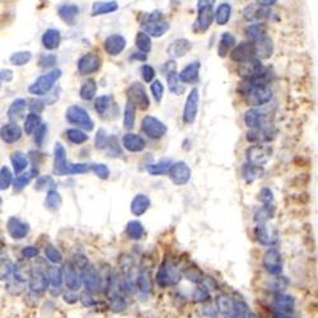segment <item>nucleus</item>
I'll use <instances>...</instances> for the list:
<instances>
[{
    "label": "nucleus",
    "mask_w": 318,
    "mask_h": 318,
    "mask_svg": "<svg viewBox=\"0 0 318 318\" xmlns=\"http://www.w3.org/2000/svg\"><path fill=\"white\" fill-rule=\"evenodd\" d=\"M61 75H63V71L60 69H54L50 73L38 76L35 83L31 84L28 92L33 96H46L54 88V86L61 78Z\"/></svg>",
    "instance_id": "nucleus-1"
},
{
    "label": "nucleus",
    "mask_w": 318,
    "mask_h": 318,
    "mask_svg": "<svg viewBox=\"0 0 318 318\" xmlns=\"http://www.w3.org/2000/svg\"><path fill=\"white\" fill-rule=\"evenodd\" d=\"M140 25L152 37H162L169 30V23L163 19V14L158 10L145 15Z\"/></svg>",
    "instance_id": "nucleus-2"
},
{
    "label": "nucleus",
    "mask_w": 318,
    "mask_h": 318,
    "mask_svg": "<svg viewBox=\"0 0 318 318\" xmlns=\"http://www.w3.org/2000/svg\"><path fill=\"white\" fill-rule=\"evenodd\" d=\"M65 119L69 124L75 125V126L81 127L82 130H86V131H92L94 129V122L87 112V110L78 106V104H73L66 110Z\"/></svg>",
    "instance_id": "nucleus-3"
},
{
    "label": "nucleus",
    "mask_w": 318,
    "mask_h": 318,
    "mask_svg": "<svg viewBox=\"0 0 318 318\" xmlns=\"http://www.w3.org/2000/svg\"><path fill=\"white\" fill-rule=\"evenodd\" d=\"M126 96L127 101L131 102V103L134 104L137 109H139L140 111H145V110L149 109L150 106L149 97H148L144 86H143L140 82H134V83L130 84V87L127 88Z\"/></svg>",
    "instance_id": "nucleus-4"
},
{
    "label": "nucleus",
    "mask_w": 318,
    "mask_h": 318,
    "mask_svg": "<svg viewBox=\"0 0 318 318\" xmlns=\"http://www.w3.org/2000/svg\"><path fill=\"white\" fill-rule=\"evenodd\" d=\"M199 89H191L186 98V103H184L183 107V115H182V120H183V122L186 125H192L195 122V120H196L197 111H199Z\"/></svg>",
    "instance_id": "nucleus-5"
},
{
    "label": "nucleus",
    "mask_w": 318,
    "mask_h": 318,
    "mask_svg": "<svg viewBox=\"0 0 318 318\" xmlns=\"http://www.w3.org/2000/svg\"><path fill=\"white\" fill-rule=\"evenodd\" d=\"M142 130L150 139L158 140L163 138L167 132V126L154 116H145L142 121Z\"/></svg>",
    "instance_id": "nucleus-6"
},
{
    "label": "nucleus",
    "mask_w": 318,
    "mask_h": 318,
    "mask_svg": "<svg viewBox=\"0 0 318 318\" xmlns=\"http://www.w3.org/2000/svg\"><path fill=\"white\" fill-rule=\"evenodd\" d=\"M243 18L250 23H260L265 19H270L274 15L270 8L262 7L260 4H250L243 9Z\"/></svg>",
    "instance_id": "nucleus-7"
},
{
    "label": "nucleus",
    "mask_w": 318,
    "mask_h": 318,
    "mask_svg": "<svg viewBox=\"0 0 318 318\" xmlns=\"http://www.w3.org/2000/svg\"><path fill=\"white\" fill-rule=\"evenodd\" d=\"M70 166L66 158V150L61 143H56L54 147V173L58 176L70 174Z\"/></svg>",
    "instance_id": "nucleus-8"
},
{
    "label": "nucleus",
    "mask_w": 318,
    "mask_h": 318,
    "mask_svg": "<svg viewBox=\"0 0 318 318\" xmlns=\"http://www.w3.org/2000/svg\"><path fill=\"white\" fill-rule=\"evenodd\" d=\"M102 60L99 58V55L94 52H88L84 54L83 56H81L76 63V68H78L79 74L82 75H89V74H93L96 71L99 70L101 68Z\"/></svg>",
    "instance_id": "nucleus-9"
},
{
    "label": "nucleus",
    "mask_w": 318,
    "mask_h": 318,
    "mask_svg": "<svg viewBox=\"0 0 318 318\" xmlns=\"http://www.w3.org/2000/svg\"><path fill=\"white\" fill-rule=\"evenodd\" d=\"M230 59L234 63L243 64L247 61L256 59V47L255 43L252 41L250 42H241L240 45L235 46L232 51H230Z\"/></svg>",
    "instance_id": "nucleus-10"
},
{
    "label": "nucleus",
    "mask_w": 318,
    "mask_h": 318,
    "mask_svg": "<svg viewBox=\"0 0 318 318\" xmlns=\"http://www.w3.org/2000/svg\"><path fill=\"white\" fill-rule=\"evenodd\" d=\"M268 69L263 66V64L261 63V60L258 59H253V60L247 61V63L240 64L237 69L238 75L242 76L243 79H255L258 78L260 75H262Z\"/></svg>",
    "instance_id": "nucleus-11"
},
{
    "label": "nucleus",
    "mask_w": 318,
    "mask_h": 318,
    "mask_svg": "<svg viewBox=\"0 0 318 318\" xmlns=\"http://www.w3.org/2000/svg\"><path fill=\"white\" fill-rule=\"evenodd\" d=\"M247 155L248 163L256 164V166H262V164L268 163L271 155V148L269 145L263 144H256L252 145L246 152Z\"/></svg>",
    "instance_id": "nucleus-12"
},
{
    "label": "nucleus",
    "mask_w": 318,
    "mask_h": 318,
    "mask_svg": "<svg viewBox=\"0 0 318 318\" xmlns=\"http://www.w3.org/2000/svg\"><path fill=\"white\" fill-rule=\"evenodd\" d=\"M168 176L173 183L181 186V184L189 182L190 177H191V169L184 162H177V163L172 164L171 169L168 172Z\"/></svg>",
    "instance_id": "nucleus-13"
},
{
    "label": "nucleus",
    "mask_w": 318,
    "mask_h": 318,
    "mask_svg": "<svg viewBox=\"0 0 318 318\" xmlns=\"http://www.w3.org/2000/svg\"><path fill=\"white\" fill-rule=\"evenodd\" d=\"M214 19H215V13L213 12L211 7L197 9V18H196V22H195L194 30L199 33L206 32V31L210 28V25H211L213 20Z\"/></svg>",
    "instance_id": "nucleus-14"
},
{
    "label": "nucleus",
    "mask_w": 318,
    "mask_h": 318,
    "mask_svg": "<svg viewBox=\"0 0 318 318\" xmlns=\"http://www.w3.org/2000/svg\"><path fill=\"white\" fill-rule=\"evenodd\" d=\"M192 48L191 41H189L187 38H177L173 42H171V45L167 48V54H168L169 58L179 59L183 58L187 52Z\"/></svg>",
    "instance_id": "nucleus-15"
},
{
    "label": "nucleus",
    "mask_w": 318,
    "mask_h": 318,
    "mask_svg": "<svg viewBox=\"0 0 318 318\" xmlns=\"http://www.w3.org/2000/svg\"><path fill=\"white\" fill-rule=\"evenodd\" d=\"M94 110L102 119H107V114H115L116 110L119 111V107L114 103L111 96H101L94 101Z\"/></svg>",
    "instance_id": "nucleus-16"
},
{
    "label": "nucleus",
    "mask_w": 318,
    "mask_h": 318,
    "mask_svg": "<svg viewBox=\"0 0 318 318\" xmlns=\"http://www.w3.org/2000/svg\"><path fill=\"white\" fill-rule=\"evenodd\" d=\"M126 46V40L121 35H111L104 40V50L109 55L117 56L125 50Z\"/></svg>",
    "instance_id": "nucleus-17"
},
{
    "label": "nucleus",
    "mask_w": 318,
    "mask_h": 318,
    "mask_svg": "<svg viewBox=\"0 0 318 318\" xmlns=\"http://www.w3.org/2000/svg\"><path fill=\"white\" fill-rule=\"evenodd\" d=\"M245 124L251 130L266 127V114L257 109L248 110L245 114Z\"/></svg>",
    "instance_id": "nucleus-18"
},
{
    "label": "nucleus",
    "mask_w": 318,
    "mask_h": 318,
    "mask_svg": "<svg viewBox=\"0 0 318 318\" xmlns=\"http://www.w3.org/2000/svg\"><path fill=\"white\" fill-rule=\"evenodd\" d=\"M122 145L127 152L140 153L145 149V140L140 135L134 132H127L122 138Z\"/></svg>",
    "instance_id": "nucleus-19"
},
{
    "label": "nucleus",
    "mask_w": 318,
    "mask_h": 318,
    "mask_svg": "<svg viewBox=\"0 0 318 318\" xmlns=\"http://www.w3.org/2000/svg\"><path fill=\"white\" fill-rule=\"evenodd\" d=\"M263 265L266 266L271 274H280L283 268H281V255L276 248H271L266 252L265 258H263Z\"/></svg>",
    "instance_id": "nucleus-20"
},
{
    "label": "nucleus",
    "mask_w": 318,
    "mask_h": 318,
    "mask_svg": "<svg viewBox=\"0 0 318 318\" xmlns=\"http://www.w3.org/2000/svg\"><path fill=\"white\" fill-rule=\"evenodd\" d=\"M2 140L5 144H14L22 138V129L15 122H9L2 127Z\"/></svg>",
    "instance_id": "nucleus-21"
},
{
    "label": "nucleus",
    "mask_w": 318,
    "mask_h": 318,
    "mask_svg": "<svg viewBox=\"0 0 318 318\" xmlns=\"http://www.w3.org/2000/svg\"><path fill=\"white\" fill-rule=\"evenodd\" d=\"M255 47H256V59L258 60H266V59H270L271 55L274 52V43L269 36L261 38V40L256 41Z\"/></svg>",
    "instance_id": "nucleus-22"
},
{
    "label": "nucleus",
    "mask_w": 318,
    "mask_h": 318,
    "mask_svg": "<svg viewBox=\"0 0 318 318\" xmlns=\"http://www.w3.org/2000/svg\"><path fill=\"white\" fill-rule=\"evenodd\" d=\"M200 68H201V64H200L199 61H194V63L189 64V65L184 66V68L182 69L181 73H179V79H181L183 83L196 84L197 82H199Z\"/></svg>",
    "instance_id": "nucleus-23"
},
{
    "label": "nucleus",
    "mask_w": 318,
    "mask_h": 318,
    "mask_svg": "<svg viewBox=\"0 0 318 318\" xmlns=\"http://www.w3.org/2000/svg\"><path fill=\"white\" fill-rule=\"evenodd\" d=\"M275 132L270 127H262V129H252L247 132V140L256 144H263L266 142H270L274 138Z\"/></svg>",
    "instance_id": "nucleus-24"
},
{
    "label": "nucleus",
    "mask_w": 318,
    "mask_h": 318,
    "mask_svg": "<svg viewBox=\"0 0 318 318\" xmlns=\"http://www.w3.org/2000/svg\"><path fill=\"white\" fill-rule=\"evenodd\" d=\"M42 45L46 50H56V48L60 46L61 42V35L60 31L55 30V28H48L47 31H45V33L42 35Z\"/></svg>",
    "instance_id": "nucleus-25"
},
{
    "label": "nucleus",
    "mask_w": 318,
    "mask_h": 318,
    "mask_svg": "<svg viewBox=\"0 0 318 318\" xmlns=\"http://www.w3.org/2000/svg\"><path fill=\"white\" fill-rule=\"evenodd\" d=\"M274 306L276 307L278 312L289 313V312H293L294 306H296V299H294V297L288 296V294L278 293L274 298Z\"/></svg>",
    "instance_id": "nucleus-26"
},
{
    "label": "nucleus",
    "mask_w": 318,
    "mask_h": 318,
    "mask_svg": "<svg viewBox=\"0 0 318 318\" xmlns=\"http://www.w3.org/2000/svg\"><path fill=\"white\" fill-rule=\"evenodd\" d=\"M58 14L68 24H74L79 14V8L75 4H61L58 8Z\"/></svg>",
    "instance_id": "nucleus-27"
},
{
    "label": "nucleus",
    "mask_w": 318,
    "mask_h": 318,
    "mask_svg": "<svg viewBox=\"0 0 318 318\" xmlns=\"http://www.w3.org/2000/svg\"><path fill=\"white\" fill-rule=\"evenodd\" d=\"M28 102L24 98H17L12 102V104L8 109V119L12 122L18 121L19 119H22L23 112H24L25 107H27Z\"/></svg>",
    "instance_id": "nucleus-28"
},
{
    "label": "nucleus",
    "mask_w": 318,
    "mask_h": 318,
    "mask_svg": "<svg viewBox=\"0 0 318 318\" xmlns=\"http://www.w3.org/2000/svg\"><path fill=\"white\" fill-rule=\"evenodd\" d=\"M268 33V25L265 23H253V24L248 25L246 28V36L250 38L252 42L261 40V38L266 37Z\"/></svg>",
    "instance_id": "nucleus-29"
},
{
    "label": "nucleus",
    "mask_w": 318,
    "mask_h": 318,
    "mask_svg": "<svg viewBox=\"0 0 318 318\" xmlns=\"http://www.w3.org/2000/svg\"><path fill=\"white\" fill-rule=\"evenodd\" d=\"M234 46H235L234 36L229 32H224L222 35V37H220L219 46H218V55H219L220 58H225Z\"/></svg>",
    "instance_id": "nucleus-30"
},
{
    "label": "nucleus",
    "mask_w": 318,
    "mask_h": 318,
    "mask_svg": "<svg viewBox=\"0 0 318 318\" xmlns=\"http://www.w3.org/2000/svg\"><path fill=\"white\" fill-rule=\"evenodd\" d=\"M119 9V4L114 0L111 2H96L92 7V15L96 17V15H103V14H110V13H114Z\"/></svg>",
    "instance_id": "nucleus-31"
},
{
    "label": "nucleus",
    "mask_w": 318,
    "mask_h": 318,
    "mask_svg": "<svg viewBox=\"0 0 318 318\" xmlns=\"http://www.w3.org/2000/svg\"><path fill=\"white\" fill-rule=\"evenodd\" d=\"M232 15V7L228 3H222L215 10V22L219 25H225Z\"/></svg>",
    "instance_id": "nucleus-32"
},
{
    "label": "nucleus",
    "mask_w": 318,
    "mask_h": 318,
    "mask_svg": "<svg viewBox=\"0 0 318 318\" xmlns=\"http://www.w3.org/2000/svg\"><path fill=\"white\" fill-rule=\"evenodd\" d=\"M96 93L97 83L94 79H88L87 82H84L83 86L81 87V91H79V96L83 101H92L96 97Z\"/></svg>",
    "instance_id": "nucleus-33"
},
{
    "label": "nucleus",
    "mask_w": 318,
    "mask_h": 318,
    "mask_svg": "<svg viewBox=\"0 0 318 318\" xmlns=\"http://www.w3.org/2000/svg\"><path fill=\"white\" fill-rule=\"evenodd\" d=\"M167 83H168L169 91L172 93L177 94V96H179V94H182L184 92V86L182 84L183 82L179 79V74H177L176 71H172V73H169L167 75Z\"/></svg>",
    "instance_id": "nucleus-34"
},
{
    "label": "nucleus",
    "mask_w": 318,
    "mask_h": 318,
    "mask_svg": "<svg viewBox=\"0 0 318 318\" xmlns=\"http://www.w3.org/2000/svg\"><path fill=\"white\" fill-rule=\"evenodd\" d=\"M243 177H245V179L247 182H252L255 181V179L260 178V177H262L263 174V168L262 166H256V164H246L245 167H243Z\"/></svg>",
    "instance_id": "nucleus-35"
},
{
    "label": "nucleus",
    "mask_w": 318,
    "mask_h": 318,
    "mask_svg": "<svg viewBox=\"0 0 318 318\" xmlns=\"http://www.w3.org/2000/svg\"><path fill=\"white\" fill-rule=\"evenodd\" d=\"M10 161H12L13 168H14L15 173H20L22 171H24L28 166V159L25 157V154L23 152H13L10 155Z\"/></svg>",
    "instance_id": "nucleus-36"
},
{
    "label": "nucleus",
    "mask_w": 318,
    "mask_h": 318,
    "mask_svg": "<svg viewBox=\"0 0 318 318\" xmlns=\"http://www.w3.org/2000/svg\"><path fill=\"white\" fill-rule=\"evenodd\" d=\"M135 45L139 48L142 52L148 54L152 50V40H150V36L148 35L144 31H139L137 33V37H135Z\"/></svg>",
    "instance_id": "nucleus-37"
},
{
    "label": "nucleus",
    "mask_w": 318,
    "mask_h": 318,
    "mask_svg": "<svg viewBox=\"0 0 318 318\" xmlns=\"http://www.w3.org/2000/svg\"><path fill=\"white\" fill-rule=\"evenodd\" d=\"M135 114H137V107L127 101L124 111V127L126 130H132L135 125Z\"/></svg>",
    "instance_id": "nucleus-38"
},
{
    "label": "nucleus",
    "mask_w": 318,
    "mask_h": 318,
    "mask_svg": "<svg viewBox=\"0 0 318 318\" xmlns=\"http://www.w3.org/2000/svg\"><path fill=\"white\" fill-rule=\"evenodd\" d=\"M42 124L41 122V116L38 114H28L27 117H25V121H24V131L27 135L33 134L36 130L38 129V126Z\"/></svg>",
    "instance_id": "nucleus-39"
},
{
    "label": "nucleus",
    "mask_w": 318,
    "mask_h": 318,
    "mask_svg": "<svg viewBox=\"0 0 318 318\" xmlns=\"http://www.w3.org/2000/svg\"><path fill=\"white\" fill-rule=\"evenodd\" d=\"M171 167H172L171 161H167V159H164V161L158 162V163L149 164V166L147 167V171L149 172L150 174H153V176H159V174L168 173L169 169H171Z\"/></svg>",
    "instance_id": "nucleus-40"
},
{
    "label": "nucleus",
    "mask_w": 318,
    "mask_h": 318,
    "mask_svg": "<svg viewBox=\"0 0 318 318\" xmlns=\"http://www.w3.org/2000/svg\"><path fill=\"white\" fill-rule=\"evenodd\" d=\"M66 138L73 144H83L88 140V135L86 131L81 129H68L65 132Z\"/></svg>",
    "instance_id": "nucleus-41"
},
{
    "label": "nucleus",
    "mask_w": 318,
    "mask_h": 318,
    "mask_svg": "<svg viewBox=\"0 0 318 318\" xmlns=\"http://www.w3.org/2000/svg\"><path fill=\"white\" fill-rule=\"evenodd\" d=\"M148 206H149V199L145 195H138L132 201L131 209L134 214L140 215L148 209Z\"/></svg>",
    "instance_id": "nucleus-42"
},
{
    "label": "nucleus",
    "mask_w": 318,
    "mask_h": 318,
    "mask_svg": "<svg viewBox=\"0 0 318 318\" xmlns=\"http://www.w3.org/2000/svg\"><path fill=\"white\" fill-rule=\"evenodd\" d=\"M9 60L13 65L23 66L32 60V54H31L30 51H19V52L13 54V55L10 56Z\"/></svg>",
    "instance_id": "nucleus-43"
},
{
    "label": "nucleus",
    "mask_w": 318,
    "mask_h": 318,
    "mask_svg": "<svg viewBox=\"0 0 318 318\" xmlns=\"http://www.w3.org/2000/svg\"><path fill=\"white\" fill-rule=\"evenodd\" d=\"M37 172H38L37 169L33 168L32 171H30V172H27V173L20 174V176H18L17 178L14 179V189H17V190L23 189V187H24L25 184L30 183L31 179H32L33 177L36 176V174H37Z\"/></svg>",
    "instance_id": "nucleus-44"
},
{
    "label": "nucleus",
    "mask_w": 318,
    "mask_h": 318,
    "mask_svg": "<svg viewBox=\"0 0 318 318\" xmlns=\"http://www.w3.org/2000/svg\"><path fill=\"white\" fill-rule=\"evenodd\" d=\"M56 64V56L52 54H43L38 58V65L42 69H50Z\"/></svg>",
    "instance_id": "nucleus-45"
},
{
    "label": "nucleus",
    "mask_w": 318,
    "mask_h": 318,
    "mask_svg": "<svg viewBox=\"0 0 318 318\" xmlns=\"http://www.w3.org/2000/svg\"><path fill=\"white\" fill-rule=\"evenodd\" d=\"M10 182H12V172L7 166H3L0 169V184H2V190H5L9 187Z\"/></svg>",
    "instance_id": "nucleus-46"
},
{
    "label": "nucleus",
    "mask_w": 318,
    "mask_h": 318,
    "mask_svg": "<svg viewBox=\"0 0 318 318\" xmlns=\"http://www.w3.org/2000/svg\"><path fill=\"white\" fill-rule=\"evenodd\" d=\"M46 132H47V125L46 124H41L40 126H38V129L35 131L33 140H35L37 147H42L43 140H45V138H46Z\"/></svg>",
    "instance_id": "nucleus-47"
},
{
    "label": "nucleus",
    "mask_w": 318,
    "mask_h": 318,
    "mask_svg": "<svg viewBox=\"0 0 318 318\" xmlns=\"http://www.w3.org/2000/svg\"><path fill=\"white\" fill-rule=\"evenodd\" d=\"M150 91H152L153 97H154L155 101L161 102L162 98H163V93H164V87L163 84L161 83V81H154L153 84L150 86Z\"/></svg>",
    "instance_id": "nucleus-48"
},
{
    "label": "nucleus",
    "mask_w": 318,
    "mask_h": 318,
    "mask_svg": "<svg viewBox=\"0 0 318 318\" xmlns=\"http://www.w3.org/2000/svg\"><path fill=\"white\" fill-rule=\"evenodd\" d=\"M92 172H94V173H96L97 176H98L99 178H102V179L109 178L110 169H109V167L106 166V164H102V163L92 164Z\"/></svg>",
    "instance_id": "nucleus-49"
},
{
    "label": "nucleus",
    "mask_w": 318,
    "mask_h": 318,
    "mask_svg": "<svg viewBox=\"0 0 318 318\" xmlns=\"http://www.w3.org/2000/svg\"><path fill=\"white\" fill-rule=\"evenodd\" d=\"M110 138L107 137L106 132H104L103 129H99L97 131L96 135V148L98 149H103V148H107V144H109Z\"/></svg>",
    "instance_id": "nucleus-50"
},
{
    "label": "nucleus",
    "mask_w": 318,
    "mask_h": 318,
    "mask_svg": "<svg viewBox=\"0 0 318 318\" xmlns=\"http://www.w3.org/2000/svg\"><path fill=\"white\" fill-rule=\"evenodd\" d=\"M140 71H142V78H143V81L145 82V83H150V82L154 79L155 70L153 69V66L145 64V65L142 66V70Z\"/></svg>",
    "instance_id": "nucleus-51"
},
{
    "label": "nucleus",
    "mask_w": 318,
    "mask_h": 318,
    "mask_svg": "<svg viewBox=\"0 0 318 318\" xmlns=\"http://www.w3.org/2000/svg\"><path fill=\"white\" fill-rule=\"evenodd\" d=\"M28 109L31 110V112L32 114H41V112L43 111V109H45V102L41 101V99H31V101H28Z\"/></svg>",
    "instance_id": "nucleus-52"
},
{
    "label": "nucleus",
    "mask_w": 318,
    "mask_h": 318,
    "mask_svg": "<svg viewBox=\"0 0 318 318\" xmlns=\"http://www.w3.org/2000/svg\"><path fill=\"white\" fill-rule=\"evenodd\" d=\"M61 199H60V195L58 194L56 191H48L47 194V199H46V204L48 205L50 207H58L60 205Z\"/></svg>",
    "instance_id": "nucleus-53"
},
{
    "label": "nucleus",
    "mask_w": 318,
    "mask_h": 318,
    "mask_svg": "<svg viewBox=\"0 0 318 318\" xmlns=\"http://www.w3.org/2000/svg\"><path fill=\"white\" fill-rule=\"evenodd\" d=\"M260 200L263 202V204L269 205L271 201H273V192H271L270 189H262L260 191Z\"/></svg>",
    "instance_id": "nucleus-54"
},
{
    "label": "nucleus",
    "mask_w": 318,
    "mask_h": 318,
    "mask_svg": "<svg viewBox=\"0 0 318 318\" xmlns=\"http://www.w3.org/2000/svg\"><path fill=\"white\" fill-rule=\"evenodd\" d=\"M0 78H2L3 83H4V82L5 83H9L13 79V71L9 70V69H3L2 74H0Z\"/></svg>",
    "instance_id": "nucleus-55"
},
{
    "label": "nucleus",
    "mask_w": 318,
    "mask_h": 318,
    "mask_svg": "<svg viewBox=\"0 0 318 318\" xmlns=\"http://www.w3.org/2000/svg\"><path fill=\"white\" fill-rule=\"evenodd\" d=\"M215 0H197V9H201V8H207L214 5Z\"/></svg>",
    "instance_id": "nucleus-56"
},
{
    "label": "nucleus",
    "mask_w": 318,
    "mask_h": 318,
    "mask_svg": "<svg viewBox=\"0 0 318 318\" xmlns=\"http://www.w3.org/2000/svg\"><path fill=\"white\" fill-rule=\"evenodd\" d=\"M256 3L260 5H262V7H273V5H275L276 3H278V0H256Z\"/></svg>",
    "instance_id": "nucleus-57"
},
{
    "label": "nucleus",
    "mask_w": 318,
    "mask_h": 318,
    "mask_svg": "<svg viewBox=\"0 0 318 318\" xmlns=\"http://www.w3.org/2000/svg\"><path fill=\"white\" fill-rule=\"evenodd\" d=\"M131 59H132V60L145 61V59H147V54L142 52V51H140V52H134V54H132V55H131Z\"/></svg>",
    "instance_id": "nucleus-58"
},
{
    "label": "nucleus",
    "mask_w": 318,
    "mask_h": 318,
    "mask_svg": "<svg viewBox=\"0 0 318 318\" xmlns=\"http://www.w3.org/2000/svg\"><path fill=\"white\" fill-rule=\"evenodd\" d=\"M274 318H294V317L288 313H283V312H276V313H274Z\"/></svg>",
    "instance_id": "nucleus-59"
}]
</instances>
